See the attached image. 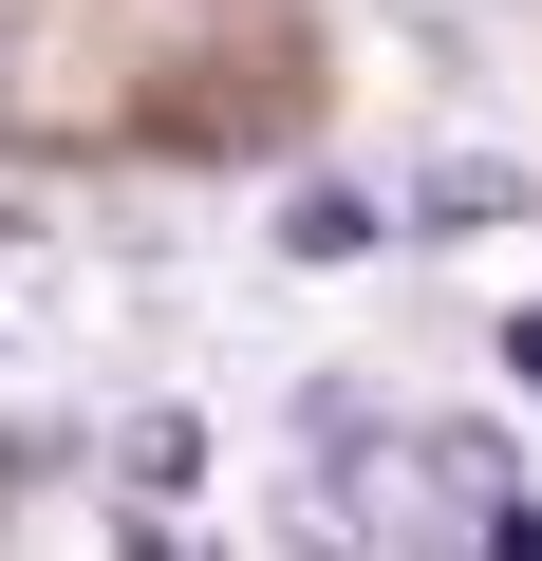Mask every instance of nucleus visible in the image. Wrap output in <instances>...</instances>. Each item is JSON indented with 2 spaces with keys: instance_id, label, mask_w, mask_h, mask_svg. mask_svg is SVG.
I'll return each instance as SVG.
<instances>
[{
  "instance_id": "obj_1",
  "label": "nucleus",
  "mask_w": 542,
  "mask_h": 561,
  "mask_svg": "<svg viewBox=\"0 0 542 561\" xmlns=\"http://www.w3.org/2000/svg\"><path fill=\"white\" fill-rule=\"evenodd\" d=\"M523 206H542V187H523L505 150H430V169H412V225H523Z\"/></svg>"
},
{
  "instance_id": "obj_2",
  "label": "nucleus",
  "mask_w": 542,
  "mask_h": 561,
  "mask_svg": "<svg viewBox=\"0 0 542 561\" xmlns=\"http://www.w3.org/2000/svg\"><path fill=\"white\" fill-rule=\"evenodd\" d=\"M374 243H393L374 187H281V262H374Z\"/></svg>"
}]
</instances>
